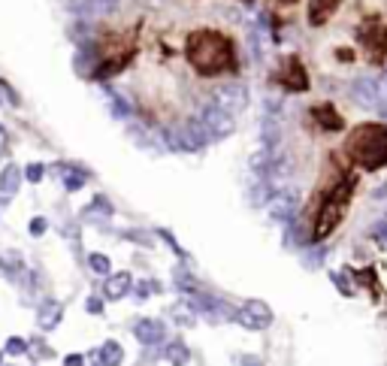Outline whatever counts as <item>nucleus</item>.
<instances>
[{
	"instance_id": "nucleus-4",
	"label": "nucleus",
	"mask_w": 387,
	"mask_h": 366,
	"mask_svg": "<svg viewBox=\"0 0 387 366\" xmlns=\"http://www.w3.org/2000/svg\"><path fill=\"white\" fill-rule=\"evenodd\" d=\"M302 131H306L315 142H330L336 136H342L348 131V118L342 115V109L330 100H318L302 112Z\"/></svg>"
},
{
	"instance_id": "nucleus-12",
	"label": "nucleus",
	"mask_w": 387,
	"mask_h": 366,
	"mask_svg": "<svg viewBox=\"0 0 387 366\" xmlns=\"http://www.w3.org/2000/svg\"><path fill=\"white\" fill-rule=\"evenodd\" d=\"M22 349H24L22 339H13V342H9V351H22Z\"/></svg>"
},
{
	"instance_id": "nucleus-3",
	"label": "nucleus",
	"mask_w": 387,
	"mask_h": 366,
	"mask_svg": "<svg viewBox=\"0 0 387 366\" xmlns=\"http://www.w3.org/2000/svg\"><path fill=\"white\" fill-rule=\"evenodd\" d=\"M345 154V161L366 176L387 167V124L381 122H360L342 133V142L336 145Z\"/></svg>"
},
{
	"instance_id": "nucleus-14",
	"label": "nucleus",
	"mask_w": 387,
	"mask_h": 366,
	"mask_svg": "<svg viewBox=\"0 0 387 366\" xmlns=\"http://www.w3.org/2000/svg\"><path fill=\"white\" fill-rule=\"evenodd\" d=\"M3 145H6V133L0 131V152H3Z\"/></svg>"
},
{
	"instance_id": "nucleus-10",
	"label": "nucleus",
	"mask_w": 387,
	"mask_h": 366,
	"mask_svg": "<svg viewBox=\"0 0 387 366\" xmlns=\"http://www.w3.org/2000/svg\"><path fill=\"white\" fill-rule=\"evenodd\" d=\"M170 360H173V363H185V360H188V351H185V349H173V351H170Z\"/></svg>"
},
{
	"instance_id": "nucleus-11",
	"label": "nucleus",
	"mask_w": 387,
	"mask_h": 366,
	"mask_svg": "<svg viewBox=\"0 0 387 366\" xmlns=\"http://www.w3.org/2000/svg\"><path fill=\"white\" fill-rule=\"evenodd\" d=\"M91 267H94V270H100V272H109V263H106L103 258H97V254H94V258H91Z\"/></svg>"
},
{
	"instance_id": "nucleus-9",
	"label": "nucleus",
	"mask_w": 387,
	"mask_h": 366,
	"mask_svg": "<svg viewBox=\"0 0 387 366\" xmlns=\"http://www.w3.org/2000/svg\"><path fill=\"white\" fill-rule=\"evenodd\" d=\"M61 315V306H45L43 309V327H45V330H49V327H54V318H58Z\"/></svg>"
},
{
	"instance_id": "nucleus-15",
	"label": "nucleus",
	"mask_w": 387,
	"mask_h": 366,
	"mask_svg": "<svg viewBox=\"0 0 387 366\" xmlns=\"http://www.w3.org/2000/svg\"><path fill=\"white\" fill-rule=\"evenodd\" d=\"M236 3H254V0H236Z\"/></svg>"
},
{
	"instance_id": "nucleus-7",
	"label": "nucleus",
	"mask_w": 387,
	"mask_h": 366,
	"mask_svg": "<svg viewBox=\"0 0 387 366\" xmlns=\"http://www.w3.org/2000/svg\"><path fill=\"white\" fill-rule=\"evenodd\" d=\"M263 3H266L270 18L275 22V27H288L302 18V3H306V0H263Z\"/></svg>"
},
{
	"instance_id": "nucleus-8",
	"label": "nucleus",
	"mask_w": 387,
	"mask_h": 366,
	"mask_svg": "<svg viewBox=\"0 0 387 366\" xmlns=\"http://www.w3.org/2000/svg\"><path fill=\"white\" fill-rule=\"evenodd\" d=\"M127 288H131V276H127V272H118V276H112V279L106 281V297L109 300H118Z\"/></svg>"
},
{
	"instance_id": "nucleus-6",
	"label": "nucleus",
	"mask_w": 387,
	"mask_h": 366,
	"mask_svg": "<svg viewBox=\"0 0 387 366\" xmlns=\"http://www.w3.org/2000/svg\"><path fill=\"white\" fill-rule=\"evenodd\" d=\"M348 9V0H306L302 3V22L312 31H327Z\"/></svg>"
},
{
	"instance_id": "nucleus-5",
	"label": "nucleus",
	"mask_w": 387,
	"mask_h": 366,
	"mask_svg": "<svg viewBox=\"0 0 387 366\" xmlns=\"http://www.w3.org/2000/svg\"><path fill=\"white\" fill-rule=\"evenodd\" d=\"M275 85L291 91V94H300V91H309L312 88V79H309V70H306V61L300 54H284L279 61V70H275Z\"/></svg>"
},
{
	"instance_id": "nucleus-13",
	"label": "nucleus",
	"mask_w": 387,
	"mask_h": 366,
	"mask_svg": "<svg viewBox=\"0 0 387 366\" xmlns=\"http://www.w3.org/2000/svg\"><path fill=\"white\" fill-rule=\"evenodd\" d=\"M182 3H188V6H203V3H209V0H182Z\"/></svg>"
},
{
	"instance_id": "nucleus-1",
	"label": "nucleus",
	"mask_w": 387,
	"mask_h": 366,
	"mask_svg": "<svg viewBox=\"0 0 387 366\" xmlns=\"http://www.w3.org/2000/svg\"><path fill=\"white\" fill-rule=\"evenodd\" d=\"M366 173L345 161V154L336 145H327V154L321 161V170L302 206V236L306 242H324L333 233L342 230L354 203L363 197Z\"/></svg>"
},
{
	"instance_id": "nucleus-2",
	"label": "nucleus",
	"mask_w": 387,
	"mask_h": 366,
	"mask_svg": "<svg viewBox=\"0 0 387 366\" xmlns=\"http://www.w3.org/2000/svg\"><path fill=\"white\" fill-rule=\"evenodd\" d=\"M143 40V18H122V22H106L97 31V79H112L118 73L131 70V64L140 52Z\"/></svg>"
}]
</instances>
